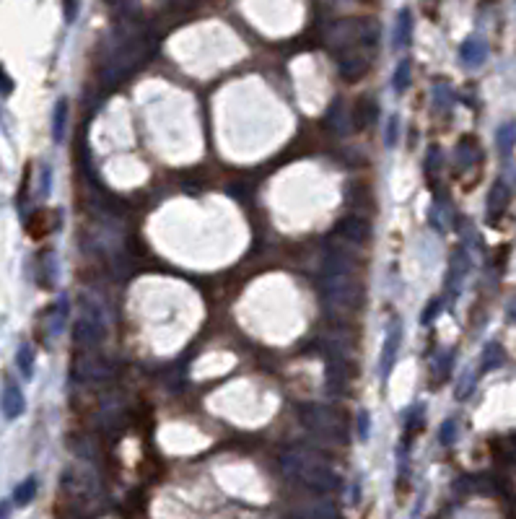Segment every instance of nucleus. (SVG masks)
<instances>
[{
    "label": "nucleus",
    "mask_w": 516,
    "mask_h": 519,
    "mask_svg": "<svg viewBox=\"0 0 516 519\" xmlns=\"http://www.w3.org/2000/svg\"><path fill=\"white\" fill-rule=\"evenodd\" d=\"M355 260L345 249L332 247L325 257V268H322V301L330 312L337 314H351L358 309L361 304V281L355 278Z\"/></svg>",
    "instance_id": "1"
},
{
    "label": "nucleus",
    "mask_w": 516,
    "mask_h": 519,
    "mask_svg": "<svg viewBox=\"0 0 516 519\" xmlns=\"http://www.w3.org/2000/svg\"><path fill=\"white\" fill-rule=\"evenodd\" d=\"M281 465L288 478H296V481L304 483L311 491L330 493L340 485V478H337L322 460H317L314 455H307V452H296V449H293V452H286Z\"/></svg>",
    "instance_id": "2"
},
{
    "label": "nucleus",
    "mask_w": 516,
    "mask_h": 519,
    "mask_svg": "<svg viewBox=\"0 0 516 519\" xmlns=\"http://www.w3.org/2000/svg\"><path fill=\"white\" fill-rule=\"evenodd\" d=\"M327 42L332 47V52H340V50H348V47L374 50L379 45V24L371 19L337 21L335 27L327 31Z\"/></svg>",
    "instance_id": "3"
},
{
    "label": "nucleus",
    "mask_w": 516,
    "mask_h": 519,
    "mask_svg": "<svg viewBox=\"0 0 516 519\" xmlns=\"http://www.w3.org/2000/svg\"><path fill=\"white\" fill-rule=\"evenodd\" d=\"M335 63L340 78L348 83H355L371 71V50H366V47L340 50V52H335Z\"/></svg>",
    "instance_id": "4"
},
{
    "label": "nucleus",
    "mask_w": 516,
    "mask_h": 519,
    "mask_svg": "<svg viewBox=\"0 0 516 519\" xmlns=\"http://www.w3.org/2000/svg\"><path fill=\"white\" fill-rule=\"evenodd\" d=\"M301 421H304V426L311 428V431L319 434V437H332V439L345 437L343 421L337 418V413L330 408H322V405H307V408L301 410Z\"/></svg>",
    "instance_id": "5"
},
{
    "label": "nucleus",
    "mask_w": 516,
    "mask_h": 519,
    "mask_svg": "<svg viewBox=\"0 0 516 519\" xmlns=\"http://www.w3.org/2000/svg\"><path fill=\"white\" fill-rule=\"evenodd\" d=\"M104 337V319L96 309H86L73 328V343L78 348H94Z\"/></svg>",
    "instance_id": "6"
},
{
    "label": "nucleus",
    "mask_w": 516,
    "mask_h": 519,
    "mask_svg": "<svg viewBox=\"0 0 516 519\" xmlns=\"http://www.w3.org/2000/svg\"><path fill=\"white\" fill-rule=\"evenodd\" d=\"M337 237L351 242V244H363L371 237V226L366 219H358V216H348L337 224Z\"/></svg>",
    "instance_id": "7"
},
{
    "label": "nucleus",
    "mask_w": 516,
    "mask_h": 519,
    "mask_svg": "<svg viewBox=\"0 0 516 519\" xmlns=\"http://www.w3.org/2000/svg\"><path fill=\"white\" fill-rule=\"evenodd\" d=\"M399 340H402V325L397 319L390 325L387 330V340H384V351H381V377L387 379L395 366V358H397V351H399Z\"/></svg>",
    "instance_id": "8"
},
{
    "label": "nucleus",
    "mask_w": 516,
    "mask_h": 519,
    "mask_svg": "<svg viewBox=\"0 0 516 519\" xmlns=\"http://www.w3.org/2000/svg\"><path fill=\"white\" fill-rule=\"evenodd\" d=\"M0 408H3V416L8 421L18 418L27 410V400H24V395H21V390H18L16 384H6L3 397H0Z\"/></svg>",
    "instance_id": "9"
},
{
    "label": "nucleus",
    "mask_w": 516,
    "mask_h": 519,
    "mask_svg": "<svg viewBox=\"0 0 516 519\" xmlns=\"http://www.w3.org/2000/svg\"><path fill=\"white\" fill-rule=\"evenodd\" d=\"M459 57H462V63L467 65V68H478V65H482L485 63V57H488V45H485L480 37L464 39V45L459 47Z\"/></svg>",
    "instance_id": "10"
},
{
    "label": "nucleus",
    "mask_w": 516,
    "mask_h": 519,
    "mask_svg": "<svg viewBox=\"0 0 516 519\" xmlns=\"http://www.w3.org/2000/svg\"><path fill=\"white\" fill-rule=\"evenodd\" d=\"M379 117V104L371 96H363L353 107V128H369L374 119Z\"/></svg>",
    "instance_id": "11"
},
{
    "label": "nucleus",
    "mask_w": 516,
    "mask_h": 519,
    "mask_svg": "<svg viewBox=\"0 0 516 519\" xmlns=\"http://www.w3.org/2000/svg\"><path fill=\"white\" fill-rule=\"evenodd\" d=\"M506 205H508V187L503 182H496L488 192V219L496 224L503 216Z\"/></svg>",
    "instance_id": "12"
},
{
    "label": "nucleus",
    "mask_w": 516,
    "mask_h": 519,
    "mask_svg": "<svg viewBox=\"0 0 516 519\" xmlns=\"http://www.w3.org/2000/svg\"><path fill=\"white\" fill-rule=\"evenodd\" d=\"M410 42H413V13L405 8V10H399V16H397L395 45H397V47H410Z\"/></svg>",
    "instance_id": "13"
},
{
    "label": "nucleus",
    "mask_w": 516,
    "mask_h": 519,
    "mask_svg": "<svg viewBox=\"0 0 516 519\" xmlns=\"http://www.w3.org/2000/svg\"><path fill=\"white\" fill-rule=\"evenodd\" d=\"M36 488H39L36 478L34 475H29L27 481H21L16 485V491H13V504H16V506H27V504H31L36 496Z\"/></svg>",
    "instance_id": "14"
},
{
    "label": "nucleus",
    "mask_w": 516,
    "mask_h": 519,
    "mask_svg": "<svg viewBox=\"0 0 516 519\" xmlns=\"http://www.w3.org/2000/svg\"><path fill=\"white\" fill-rule=\"evenodd\" d=\"M65 122H68V99H60L57 104H54V115H52V138H54V143H63Z\"/></svg>",
    "instance_id": "15"
},
{
    "label": "nucleus",
    "mask_w": 516,
    "mask_h": 519,
    "mask_svg": "<svg viewBox=\"0 0 516 519\" xmlns=\"http://www.w3.org/2000/svg\"><path fill=\"white\" fill-rule=\"evenodd\" d=\"M503 348L499 346V343H490L485 351H482V358H480V364H482V372H490V369H496V366L503 364Z\"/></svg>",
    "instance_id": "16"
},
{
    "label": "nucleus",
    "mask_w": 516,
    "mask_h": 519,
    "mask_svg": "<svg viewBox=\"0 0 516 519\" xmlns=\"http://www.w3.org/2000/svg\"><path fill=\"white\" fill-rule=\"evenodd\" d=\"M410 73H413V65H410V60H399V65L395 68V92L397 94H405L410 86Z\"/></svg>",
    "instance_id": "17"
},
{
    "label": "nucleus",
    "mask_w": 516,
    "mask_h": 519,
    "mask_svg": "<svg viewBox=\"0 0 516 519\" xmlns=\"http://www.w3.org/2000/svg\"><path fill=\"white\" fill-rule=\"evenodd\" d=\"M457 156L462 159V164H475L478 159H480V148H478V143H475V138H464L462 143H459V148H457Z\"/></svg>",
    "instance_id": "18"
},
{
    "label": "nucleus",
    "mask_w": 516,
    "mask_h": 519,
    "mask_svg": "<svg viewBox=\"0 0 516 519\" xmlns=\"http://www.w3.org/2000/svg\"><path fill=\"white\" fill-rule=\"evenodd\" d=\"M16 364H18V369L24 372V377H31V374H34V351L29 346H21L16 353Z\"/></svg>",
    "instance_id": "19"
},
{
    "label": "nucleus",
    "mask_w": 516,
    "mask_h": 519,
    "mask_svg": "<svg viewBox=\"0 0 516 519\" xmlns=\"http://www.w3.org/2000/svg\"><path fill=\"white\" fill-rule=\"evenodd\" d=\"M514 143H516V128L508 122V125H503V128L499 130V148L503 154H508V151L514 148Z\"/></svg>",
    "instance_id": "20"
},
{
    "label": "nucleus",
    "mask_w": 516,
    "mask_h": 519,
    "mask_svg": "<svg viewBox=\"0 0 516 519\" xmlns=\"http://www.w3.org/2000/svg\"><path fill=\"white\" fill-rule=\"evenodd\" d=\"M355 428H358V439H361V441H366V439H369V431H371V418H369V410H358Z\"/></svg>",
    "instance_id": "21"
},
{
    "label": "nucleus",
    "mask_w": 516,
    "mask_h": 519,
    "mask_svg": "<svg viewBox=\"0 0 516 519\" xmlns=\"http://www.w3.org/2000/svg\"><path fill=\"white\" fill-rule=\"evenodd\" d=\"M399 140V117H390L387 122V146H397Z\"/></svg>",
    "instance_id": "22"
},
{
    "label": "nucleus",
    "mask_w": 516,
    "mask_h": 519,
    "mask_svg": "<svg viewBox=\"0 0 516 519\" xmlns=\"http://www.w3.org/2000/svg\"><path fill=\"white\" fill-rule=\"evenodd\" d=\"M454 428H457V423H454V421H446L444 426H441V434H438L441 444H452V441H454Z\"/></svg>",
    "instance_id": "23"
},
{
    "label": "nucleus",
    "mask_w": 516,
    "mask_h": 519,
    "mask_svg": "<svg viewBox=\"0 0 516 519\" xmlns=\"http://www.w3.org/2000/svg\"><path fill=\"white\" fill-rule=\"evenodd\" d=\"M78 0H63V8H65V21H75L78 16Z\"/></svg>",
    "instance_id": "24"
},
{
    "label": "nucleus",
    "mask_w": 516,
    "mask_h": 519,
    "mask_svg": "<svg viewBox=\"0 0 516 519\" xmlns=\"http://www.w3.org/2000/svg\"><path fill=\"white\" fill-rule=\"evenodd\" d=\"M10 89H13V83L8 81V75L0 71V94H8Z\"/></svg>",
    "instance_id": "25"
},
{
    "label": "nucleus",
    "mask_w": 516,
    "mask_h": 519,
    "mask_svg": "<svg viewBox=\"0 0 516 519\" xmlns=\"http://www.w3.org/2000/svg\"><path fill=\"white\" fill-rule=\"evenodd\" d=\"M10 517V504L8 501H0V519H8Z\"/></svg>",
    "instance_id": "26"
},
{
    "label": "nucleus",
    "mask_w": 516,
    "mask_h": 519,
    "mask_svg": "<svg viewBox=\"0 0 516 519\" xmlns=\"http://www.w3.org/2000/svg\"><path fill=\"white\" fill-rule=\"evenodd\" d=\"M508 317H511V319L516 322V299L511 301V304H508Z\"/></svg>",
    "instance_id": "27"
}]
</instances>
